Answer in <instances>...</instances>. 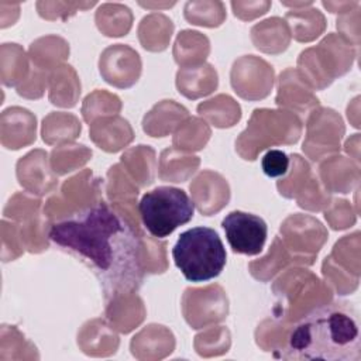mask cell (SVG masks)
I'll use <instances>...</instances> for the list:
<instances>
[{"mask_svg":"<svg viewBox=\"0 0 361 361\" xmlns=\"http://www.w3.org/2000/svg\"><path fill=\"white\" fill-rule=\"evenodd\" d=\"M48 237L96 276L106 299L134 293L142 285L140 237L127 217L109 203L96 202L55 221Z\"/></svg>","mask_w":361,"mask_h":361,"instance_id":"1","label":"cell"},{"mask_svg":"<svg viewBox=\"0 0 361 361\" xmlns=\"http://www.w3.org/2000/svg\"><path fill=\"white\" fill-rule=\"evenodd\" d=\"M282 358L358 361L361 358L358 310L341 300L313 309L289 333Z\"/></svg>","mask_w":361,"mask_h":361,"instance_id":"2","label":"cell"},{"mask_svg":"<svg viewBox=\"0 0 361 361\" xmlns=\"http://www.w3.org/2000/svg\"><path fill=\"white\" fill-rule=\"evenodd\" d=\"M172 258L186 281L206 282L221 274L227 252L216 230L199 226L180 233Z\"/></svg>","mask_w":361,"mask_h":361,"instance_id":"3","label":"cell"},{"mask_svg":"<svg viewBox=\"0 0 361 361\" xmlns=\"http://www.w3.org/2000/svg\"><path fill=\"white\" fill-rule=\"evenodd\" d=\"M138 212L148 233L157 238H165L192 220L195 203L183 189L158 186L141 197Z\"/></svg>","mask_w":361,"mask_h":361,"instance_id":"4","label":"cell"},{"mask_svg":"<svg viewBox=\"0 0 361 361\" xmlns=\"http://www.w3.org/2000/svg\"><path fill=\"white\" fill-rule=\"evenodd\" d=\"M221 227L234 252L258 255L262 251L268 235V226L262 217L234 210L221 220Z\"/></svg>","mask_w":361,"mask_h":361,"instance_id":"5","label":"cell"},{"mask_svg":"<svg viewBox=\"0 0 361 361\" xmlns=\"http://www.w3.org/2000/svg\"><path fill=\"white\" fill-rule=\"evenodd\" d=\"M262 172L269 178L283 176L289 169V158L281 149H269L261 161Z\"/></svg>","mask_w":361,"mask_h":361,"instance_id":"6","label":"cell"}]
</instances>
